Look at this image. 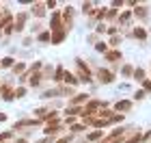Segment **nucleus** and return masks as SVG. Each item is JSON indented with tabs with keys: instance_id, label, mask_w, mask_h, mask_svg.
Here are the masks:
<instances>
[{
	"instance_id": "e433bc0d",
	"label": "nucleus",
	"mask_w": 151,
	"mask_h": 143,
	"mask_svg": "<svg viewBox=\"0 0 151 143\" xmlns=\"http://www.w3.org/2000/svg\"><path fill=\"white\" fill-rule=\"evenodd\" d=\"M4 119H6V115H4V113H0V121H4Z\"/></svg>"
},
{
	"instance_id": "4be33fe9",
	"label": "nucleus",
	"mask_w": 151,
	"mask_h": 143,
	"mask_svg": "<svg viewBox=\"0 0 151 143\" xmlns=\"http://www.w3.org/2000/svg\"><path fill=\"white\" fill-rule=\"evenodd\" d=\"M26 70V63H22V61H19V63H15V65H13V72H15V74H22Z\"/></svg>"
},
{
	"instance_id": "7c9ffc66",
	"label": "nucleus",
	"mask_w": 151,
	"mask_h": 143,
	"mask_svg": "<svg viewBox=\"0 0 151 143\" xmlns=\"http://www.w3.org/2000/svg\"><path fill=\"white\" fill-rule=\"evenodd\" d=\"M142 87H145L147 91H151V80H149V78H145V80H142Z\"/></svg>"
},
{
	"instance_id": "c756f323",
	"label": "nucleus",
	"mask_w": 151,
	"mask_h": 143,
	"mask_svg": "<svg viewBox=\"0 0 151 143\" xmlns=\"http://www.w3.org/2000/svg\"><path fill=\"white\" fill-rule=\"evenodd\" d=\"M30 30H32V33H37V35H39V33H41V24H39V22H37V24H32V26H30Z\"/></svg>"
},
{
	"instance_id": "a211bd4d",
	"label": "nucleus",
	"mask_w": 151,
	"mask_h": 143,
	"mask_svg": "<svg viewBox=\"0 0 151 143\" xmlns=\"http://www.w3.org/2000/svg\"><path fill=\"white\" fill-rule=\"evenodd\" d=\"M116 111H129V108H132V102L129 100H121V102H116Z\"/></svg>"
},
{
	"instance_id": "2f4dec72",
	"label": "nucleus",
	"mask_w": 151,
	"mask_h": 143,
	"mask_svg": "<svg viewBox=\"0 0 151 143\" xmlns=\"http://www.w3.org/2000/svg\"><path fill=\"white\" fill-rule=\"evenodd\" d=\"M110 44H112V46H119V44H121V37H119V35L112 37V39H110Z\"/></svg>"
},
{
	"instance_id": "5701e85b",
	"label": "nucleus",
	"mask_w": 151,
	"mask_h": 143,
	"mask_svg": "<svg viewBox=\"0 0 151 143\" xmlns=\"http://www.w3.org/2000/svg\"><path fill=\"white\" fill-rule=\"evenodd\" d=\"M95 50H97V52H101V54H106V52H108V46H106V41H99L97 46H95Z\"/></svg>"
},
{
	"instance_id": "6ab92c4d",
	"label": "nucleus",
	"mask_w": 151,
	"mask_h": 143,
	"mask_svg": "<svg viewBox=\"0 0 151 143\" xmlns=\"http://www.w3.org/2000/svg\"><path fill=\"white\" fill-rule=\"evenodd\" d=\"M0 65H2L4 70H6V67H13V65H15V59H13V57H4L2 61H0Z\"/></svg>"
},
{
	"instance_id": "bb28decb",
	"label": "nucleus",
	"mask_w": 151,
	"mask_h": 143,
	"mask_svg": "<svg viewBox=\"0 0 151 143\" xmlns=\"http://www.w3.org/2000/svg\"><path fill=\"white\" fill-rule=\"evenodd\" d=\"M56 4H58L56 0H47V2H45V9H52V11H54V9H56Z\"/></svg>"
},
{
	"instance_id": "2eb2a0df",
	"label": "nucleus",
	"mask_w": 151,
	"mask_h": 143,
	"mask_svg": "<svg viewBox=\"0 0 151 143\" xmlns=\"http://www.w3.org/2000/svg\"><path fill=\"white\" fill-rule=\"evenodd\" d=\"M132 17H134L132 11H123L121 15H119V24H121V26H123V24H129V22H132Z\"/></svg>"
},
{
	"instance_id": "cd10ccee",
	"label": "nucleus",
	"mask_w": 151,
	"mask_h": 143,
	"mask_svg": "<svg viewBox=\"0 0 151 143\" xmlns=\"http://www.w3.org/2000/svg\"><path fill=\"white\" fill-rule=\"evenodd\" d=\"M22 46H24V48H30V46H32V37H24V39H22Z\"/></svg>"
},
{
	"instance_id": "20e7f679",
	"label": "nucleus",
	"mask_w": 151,
	"mask_h": 143,
	"mask_svg": "<svg viewBox=\"0 0 151 143\" xmlns=\"http://www.w3.org/2000/svg\"><path fill=\"white\" fill-rule=\"evenodd\" d=\"M26 22H28V11H19L15 15V33H22L26 28Z\"/></svg>"
},
{
	"instance_id": "72a5a7b5",
	"label": "nucleus",
	"mask_w": 151,
	"mask_h": 143,
	"mask_svg": "<svg viewBox=\"0 0 151 143\" xmlns=\"http://www.w3.org/2000/svg\"><path fill=\"white\" fill-rule=\"evenodd\" d=\"M123 4H125L123 0H114V2H112V7H123Z\"/></svg>"
},
{
	"instance_id": "4c0bfd02",
	"label": "nucleus",
	"mask_w": 151,
	"mask_h": 143,
	"mask_svg": "<svg viewBox=\"0 0 151 143\" xmlns=\"http://www.w3.org/2000/svg\"><path fill=\"white\" fill-rule=\"evenodd\" d=\"M15 143H26V139H19V141H15Z\"/></svg>"
},
{
	"instance_id": "f704fd0d",
	"label": "nucleus",
	"mask_w": 151,
	"mask_h": 143,
	"mask_svg": "<svg viewBox=\"0 0 151 143\" xmlns=\"http://www.w3.org/2000/svg\"><path fill=\"white\" fill-rule=\"evenodd\" d=\"M52 141H54V139H52V137H45V139H41V141H39V143H52Z\"/></svg>"
},
{
	"instance_id": "412c9836",
	"label": "nucleus",
	"mask_w": 151,
	"mask_h": 143,
	"mask_svg": "<svg viewBox=\"0 0 151 143\" xmlns=\"http://www.w3.org/2000/svg\"><path fill=\"white\" fill-rule=\"evenodd\" d=\"M101 137H104V132H101V130H95V132H91V134H88V141H99Z\"/></svg>"
},
{
	"instance_id": "c9c22d12",
	"label": "nucleus",
	"mask_w": 151,
	"mask_h": 143,
	"mask_svg": "<svg viewBox=\"0 0 151 143\" xmlns=\"http://www.w3.org/2000/svg\"><path fill=\"white\" fill-rule=\"evenodd\" d=\"M69 141H71V137H67V139H60L58 143H69Z\"/></svg>"
},
{
	"instance_id": "1a4fd4ad",
	"label": "nucleus",
	"mask_w": 151,
	"mask_h": 143,
	"mask_svg": "<svg viewBox=\"0 0 151 143\" xmlns=\"http://www.w3.org/2000/svg\"><path fill=\"white\" fill-rule=\"evenodd\" d=\"M0 95H2L6 102H11L13 98H15V91L11 89V85H4V87H0Z\"/></svg>"
},
{
	"instance_id": "39448f33",
	"label": "nucleus",
	"mask_w": 151,
	"mask_h": 143,
	"mask_svg": "<svg viewBox=\"0 0 151 143\" xmlns=\"http://www.w3.org/2000/svg\"><path fill=\"white\" fill-rule=\"evenodd\" d=\"M97 78H99L101 85H110V83H114V74L108 72V70H104V67H99V70H97Z\"/></svg>"
},
{
	"instance_id": "ea45409f",
	"label": "nucleus",
	"mask_w": 151,
	"mask_h": 143,
	"mask_svg": "<svg viewBox=\"0 0 151 143\" xmlns=\"http://www.w3.org/2000/svg\"><path fill=\"white\" fill-rule=\"evenodd\" d=\"M0 67H2V65H0Z\"/></svg>"
},
{
	"instance_id": "6e6552de",
	"label": "nucleus",
	"mask_w": 151,
	"mask_h": 143,
	"mask_svg": "<svg viewBox=\"0 0 151 143\" xmlns=\"http://www.w3.org/2000/svg\"><path fill=\"white\" fill-rule=\"evenodd\" d=\"M67 28H63V30H56V33H52V44L54 46H58V44H63L65 41V37H67Z\"/></svg>"
},
{
	"instance_id": "9b49d317",
	"label": "nucleus",
	"mask_w": 151,
	"mask_h": 143,
	"mask_svg": "<svg viewBox=\"0 0 151 143\" xmlns=\"http://www.w3.org/2000/svg\"><path fill=\"white\" fill-rule=\"evenodd\" d=\"M82 13H84V15H91V17H95V4L93 2H82Z\"/></svg>"
},
{
	"instance_id": "58836bf2",
	"label": "nucleus",
	"mask_w": 151,
	"mask_h": 143,
	"mask_svg": "<svg viewBox=\"0 0 151 143\" xmlns=\"http://www.w3.org/2000/svg\"><path fill=\"white\" fill-rule=\"evenodd\" d=\"M2 35H4V30H0V39H2Z\"/></svg>"
},
{
	"instance_id": "393cba45",
	"label": "nucleus",
	"mask_w": 151,
	"mask_h": 143,
	"mask_svg": "<svg viewBox=\"0 0 151 143\" xmlns=\"http://www.w3.org/2000/svg\"><path fill=\"white\" fill-rule=\"evenodd\" d=\"M138 141H140V132H134V134H132V137H129L125 143H138Z\"/></svg>"
},
{
	"instance_id": "aec40b11",
	"label": "nucleus",
	"mask_w": 151,
	"mask_h": 143,
	"mask_svg": "<svg viewBox=\"0 0 151 143\" xmlns=\"http://www.w3.org/2000/svg\"><path fill=\"white\" fill-rule=\"evenodd\" d=\"M132 78L138 80V83H142V80H145V70H142V67H140V70H134V76Z\"/></svg>"
},
{
	"instance_id": "ddd939ff",
	"label": "nucleus",
	"mask_w": 151,
	"mask_h": 143,
	"mask_svg": "<svg viewBox=\"0 0 151 143\" xmlns=\"http://www.w3.org/2000/svg\"><path fill=\"white\" fill-rule=\"evenodd\" d=\"M37 41H41V44H50V41H52V33H50V30H41L39 35H37Z\"/></svg>"
},
{
	"instance_id": "f257e3e1",
	"label": "nucleus",
	"mask_w": 151,
	"mask_h": 143,
	"mask_svg": "<svg viewBox=\"0 0 151 143\" xmlns=\"http://www.w3.org/2000/svg\"><path fill=\"white\" fill-rule=\"evenodd\" d=\"M76 70H78V74H76V76H78L82 83H91V80H93L91 70H88V65H86L82 59H76Z\"/></svg>"
},
{
	"instance_id": "dca6fc26",
	"label": "nucleus",
	"mask_w": 151,
	"mask_h": 143,
	"mask_svg": "<svg viewBox=\"0 0 151 143\" xmlns=\"http://www.w3.org/2000/svg\"><path fill=\"white\" fill-rule=\"evenodd\" d=\"M86 100H88L86 93H78V95H73V98H71V104L69 106H78V104H82V102H86Z\"/></svg>"
},
{
	"instance_id": "b1692460",
	"label": "nucleus",
	"mask_w": 151,
	"mask_h": 143,
	"mask_svg": "<svg viewBox=\"0 0 151 143\" xmlns=\"http://www.w3.org/2000/svg\"><path fill=\"white\" fill-rule=\"evenodd\" d=\"M123 76H127V78L134 76V67L132 65H123Z\"/></svg>"
},
{
	"instance_id": "0eeeda50",
	"label": "nucleus",
	"mask_w": 151,
	"mask_h": 143,
	"mask_svg": "<svg viewBox=\"0 0 151 143\" xmlns=\"http://www.w3.org/2000/svg\"><path fill=\"white\" fill-rule=\"evenodd\" d=\"M45 2H32L30 4V13H32V15H35V17H43L45 15Z\"/></svg>"
},
{
	"instance_id": "423d86ee",
	"label": "nucleus",
	"mask_w": 151,
	"mask_h": 143,
	"mask_svg": "<svg viewBox=\"0 0 151 143\" xmlns=\"http://www.w3.org/2000/svg\"><path fill=\"white\" fill-rule=\"evenodd\" d=\"M132 13H134V17L142 20V22H147V20H149V7H145V4H138Z\"/></svg>"
},
{
	"instance_id": "f03ea898",
	"label": "nucleus",
	"mask_w": 151,
	"mask_h": 143,
	"mask_svg": "<svg viewBox=\"0 0 151 143\" xmlns=\"http://www.w3.org/2000/svg\"><path fill=\"white\" fill-rule=\"evenodd\" d=\"M65 24H63V15H60V11H54L50 15V33H56V30H63Z\"/></svg>"
},
{
	"instance_id": "a878e982",
	"label": "nucleus",
	"mask_w": 151,
	"mask_h": 143,
	"mask_svg": "<svg viewBox=\"0 0 151 143\" xmlns=\"http://www.w3.org/2000/svg\"><path fill=\"white\" fill-rule=\"evenodd\" d=\"M26 95V87H17L15 89V98H24Z\"/></svg>"
},
{
	"instance_id": "473e14b6",
	"label": "nucleus",
	"mask_w": 151,
	"mask_h": 143,
	"mask_svg": "<svg viewBox=\"0 0 151 143\" xmlns=\"http://www.w3.org/2000/svg\"><path fill=\"white\" fill-rule=\"evenodd\" d=\"M142 98H145V93H142V91H136V95H134V100H142Z\"/></svg>"
},
{
	"instance_id": "7ed1b4c3",
	"label": "nucleus",
	"mask_w": 151,
	"mask_h": 143,
	"mask_svg": "<svg viewBox=\"0 0 151 143\" xmlns=\"http://www.w3.org/2000/svg\"><path fill=\"white\" fill-rule=\"evenodd\" d=\"M60 15H63V24H65V28L67 30H71V26H73V15H76V11H73V7H65L63 11H60Z\"/></svg>"
},
{
	"instance_id": "4468645a",
	"label": "nucleus",
	"mask_w": 151,
	"mask_h": 143,
	"mask_svg": "<svg viewBox=\"0 0 151 143\" xmlns=\"http://www.w3.org/2000/svg\"><path fill=\"white\" fill-rule=\"evenodd\" d=\"M132 37L140 39V41H145V39H147V30L142 28V26H136V28H134V33H132Z\"/></svg>"
},
{
	"instance_id": "f3484780",
	"label": "nucleus",
	"mask_w": 151,
	"mask_h": 143,
	"mask_svg": "<svg viewBox=\"0 0 151 143\" xmlns=\"http://www.w3.org/2000/svg\"><path fill=\"white\" fill-rule=\"evenodd\" d=\"M52 80H54V83H63V80H65V70H63L60 65L54 70V78H52Z\"/></svg>"
},
{
	"instance_id": "9d476101",
	"label": "nucleus",
	"mask_w": 151,
	"mask_h": 143,
	"mask_svg": "<svg viewBox=\"0 0 151 143\" xmlns=\"http://www.w3.org/2000/svg\"><path fill=\"white\" fill-rule=\"evenodd\" d=\"M104 59L110 61V63H119V61H121V52H119V50H108V52L104 54Z\"/></svg>"
},
{
	"instance_id": "f8f14e48",
	"label": "nucleus",
	"mask_w": 151,
	"mask_h": 143,
	"mask_svg": "<svg viewBox=\"0 0 151 143\" xmlns=\"http://www.w3.org/2000/svg\"><path fill=\"white\" fill-rule=\"evenodd\" d=\"M65 83H67V87H76L80 83V78L76 76V74H71V72H65Z\"/></svg>"
},
{
	"instance_id": "c85d7f7f",
	"label": "nucleus",
	"mask_w": 151,
	"mask_h": 143,
	"mask_svg": "<svg viewBox=\"0 0 151 143\" xmlns=\"http://www.w3.org/2000/svg\"><path fill=\"white\" fill-rule=\"evenodd\" d=\"M71 130L73 132H82V130H86V126L84 124H78V126H71Z\"/></svg>"
}]
</instances>
